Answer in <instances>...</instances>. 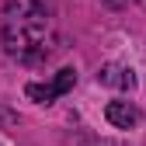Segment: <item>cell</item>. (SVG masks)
<instances>
[{"mask_svg": "<svg viewBox=\"0 0 146 146\" xmlns=\"http://www.w3.org/2000/svg\"><path fill=\"white\" fill-rule=\"evenodd\" d=\"M98 84L115 87V90H132L136 87V73H132V66H125V63H104L98 70Z\"/></svg>", "mask_w": 146, "mask_h": 146, "instance_id": "3957f363", "label": "cell"}, {"mask_svg": "<svg viewBox=\"0 0 146 146\" xmlns=\"http://www.w3.org/2000/svg\"><path fill=\"white\" fill-rule=\"evenodd\" d=\"M73 84H77V70H73V66H63L52 80H45V84H28L25 94L35 104H52V101H59L66 90H73Z\"/></svg>", "mask_w": 146, "mask_h": 146, "instance_id": "7a4b0ae2", "label": "cell"}, {"mask_svg": "<svg viewBox=\"0 0 146 146\" xmlns=\"http://www.w3.org/2000/svg\"><path fill=\"white\" fill-rule=\"evenodd\" d=\"M0 42L11 59L35 66L52 56L56 25L45 0H7L0 11Z\"/></svg>", "mask_w": 146, "mask_h": 146, "instance_id": "6da1fadb", "label": "cell"}, {"mask_svg": "<svg viewBox=\"0 0 146 146\" xmlns=\"http://www.w3.org/2000/svg\"><path fill=\"white\" fill-rule=\"evenodd\" d=\"M104 118L111 122L115 129H132V125H139L143 111H139L132 101H108V108H104Z\"/></svg>", "mask_w": 146, "mask_h": 146, "instance_id": "277c9868", "label": "cell"}, {"mask_svg": "<svg viewBox=\"0 0 146 146\" xmlns=\"http://www.w3.org/2000/svg\"><path fill=\"white\" fill-rule=\"evenodd\" d=\"M101 4H104L108 11H125V7H132L136 0H101Z\"/></svg>", "mask_w": 146, "mask_h": 146, "instance_id": "5b68a950", "label": "cell"}]
</instances>
